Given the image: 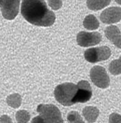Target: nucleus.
<instances>
[{"mask_svg":"<svg viewBox=\"0 0 121 123\" xmlns=\"http://www.w3.org/2000/svg\"><path fill=\"white\" fill-rule=\"evenodd\" d=\"M68 121L70 123H85L80 115L76 111H71L68 115Z\"/></svg>","mask_w":121,"mask_h":123,"instance_id":"f3484780","label":"nucleus"},{"mask_svg":"<svg viewBox=\"0 0 121 123\" xmlns=\"http://www.w3.org/2000/svg\"><path fill=\"white\" fill-rule=\"evenodd\" d=\"M49 6L54 10H58L62 6V0H48Z\"/></svg>","mask_w":121,"mask_h":123,"instance_id":"a211bd4d","label":"nucleus"},{"mask_svg":"<svg viewBox=\"0 0 121 123\" xmlns=\"http://www.w3.org/2000/svg\"><path fill=\"white\" fill-rule=\"evenodd\" d=\"M31 123H45L43 119L42 118L41 116H38L36 117H34L33 119H32Z\"/></svg>","mask_w":121,"mask_h":123,"instance_id":"412c9836","label":"nucleus"},{"mask_svg":"<svg viewBox=\"0 0 121 123\" xmlns=\"http://www.w3.org/2000/svg\"><path fill=\"white\" fill-rule=\"evenodd\" d=\"M102 41V35L98 32L81 31L77 35V43L82 47H89L99 44Z\"/></svg>","mask_w":121,"mask_h":123,"instance_id":"0eeeda50","label":"nucleus"},{"mask_svg":"<svg viewBox=\"0 0 121 123\" xmlns=\"http://www.w3.org/2000/svg\"><path fill=\"white\" fill-rule=\"evenodd\" d=\"M109 123H121V115L117 113H113L110 115Z\"/></svg>","mask_w":121,"mask_h":123,"instance_id":"6ab92c4d","label":"nucleus"},{"mask_svg":"<svg viewBox=\"0 0 121 123\" xmlns=\"http://www.w3.org/2000/svg\"><path fill=\"white\" fill-rule=\"evenodd\" d=\"M20 0H2L0 2V7L2 15L7 20L14 19L19 11Z\"/></svg>","mask_w":121,"mask_h":123,"instance_id":"423d86ee","label":"nucleus"},{"mask_svg":"<svg viewBox=\"0 0 121 123\" xmlns=\"http://www.w3.org/2000/svg\"><path fill=\"white\" fill-rule=\"evenodd\" d=\"M16 120L18 123H27L30 119V115L25 110H20L16 113Z\"/></svg>","mask_w":121,"mask_h":123,"instance_id":"dca6fc26","label":"nucleus"},{"mask_svg":"<svg viewBox=\"0 0 121 123\" xmlns=\"http://www.w3.org/2000/svg\"><path fill=\"white\" fill-rule=\"evenodd\" d=\"M111 0H87V5L91 10L98 11L108 6Z\"/></svg>","mask_w":121,"mask_h":123,"instance_id":"f8f14e48","label":"nucleus"},{"mask_svg":"<svg viewBox=\"0 0 121 123\" xmlns=\"http://www.w3.org/2000/svg\"><path fill=\"white\" fill-rule=\"evenodd\" d=\"M102 22L106 24H115L121 20V8L112 7L103 11L100 15Z\"/></svg>","mask_w":121,"mask_h":123,"instance_id":"1a4fd4ad","label":"nucleus"},{"mask_svg":"<svg viewBox=\"0 0 121 123\" xmlns=\"http://www.w3.org/2000/svg\"><path fill=\"white\" fill-rule=\"evenodd\" d=\"M115 2L117 3H118L119 4H121V0H115Z\"/></svg>","mask_w":121,"mask_h":123,"instance_id":"4be33fe9","label":"nucleus"},{"mask_svg":"<svg viewBox=\"0 0 121 123\" xmlns=\"http://www.w3.org/2000/svg\"><path fill=\"white\" fill-rule=\"evenodd\" d=\"M78 91L74 98V102L76 103H85L91 99L92 95L91 86L88 81L82 80L77 84Z\"/></svg>","mask_w":121,"mask_h":123,"instance_id":"6e6552de","label":"nucleus"},{"mask_svg":"<svg viewBox=\"0 0 121 123\" xmlns=\"http://www.w3.org/2000/svg\"><path fill=\"white\" fill-rule=\"evenodd\" d=\"M7 103L9 106L14 108L19 107L22 103V98L18 94H12L7 98Z\"/></svg>","mask_w":121,"mask_h":123,"instance_id":"2eb2a0df","label":"nucleus"},{"mask_svg":"<svg viewBox=\"0 0 121 123\" xmlns=\"http://www.w3.org/2000/svg\"><path fill=\"white\" fill-rule=\"evenodd\" d=\"M1 1H2V0H0V2H1Z\"/></svg>","mask_w":121,"mask_h":123,"instance_id":"5701e85b","label":"nucleus"},{"mask_svg":"<svg viewBox=\"0 0 121 123\" xmlns=\"http://www.w3.org/2000/svg\"><path fill=\"white\" fill-rule=\"evenodd\" d=\"M21 13L27 21L39 27L51 26L55 20V15L44 0H23Z\"/></svg>","mask_w":121,"mask_h":123,"instance_id":"f257e3e1","label":"nucleus"},{"mask_svg":"<svg viewBox=\"0 0 121 123\" xmlns=\"http://www.w3.org/2000/svg\"><path fill=\"white\" fill-rule=\"evenodd\" d=\"M84 27L89 30L97 29L100 26L98 20L93 15H89L85 17L83 22Z\"/></svg>","mask_w":121,"mask_h":123,"instance_id":"ddd939ff","label":"nucleus"},{"mask_svg":"<svg viewBox=\"0 0 121 123\" xmlns=\"http://www.w3.org/2000/svg\"><path fill=\"white\" fill-rule=\"evenodd\" d=\"M37 111L45 123H63L61 112L56 106L52 104H41Z\"/></svg>","mask_w":121,"mask_h":123,"instance_id":"7ed1b4c3","label":"nucleus"},{"mask_svg":"<svg viewBox=\"0 0 121 123\" xmlns=\"http://www.w3.org/2000/svg\"><path fill=\"white\" fill-rule=\"evenodd\" d=\"M106 38L116 47L121 49V33L119 29L115 25L108 27L104 31Z\"/></svg>","mask_w":121,"mask_h":123,"instance_id":"9d476101","label":"nucleus"},{"mask_svg":"<svg viewBox=\"0 0 121 123\" xmlns=\"http://www.w3.org/2000/svg\"><path fill=\"white\" fill-rule=\"evenodd\" d=\"M90 75L93 84L100 88L106 89L109 86V77L108 75L106 70L102 67H93L91 69Z\"/></svg>","mask_w":121,"mask_h":123,"instance_id":"39448f33","label":"nucleus"},{"mask_svg":"<svg viewBox=\"0 0 121 123\" xmlns=\"http://www.w3.org/2000/svg\"><path fill=\"white\" fill-rule=\"evenodd\" d=\"M111 55V49L106 46L92 48L86 50L84 52L85 60L91 63H97L104 61L110 57Z\"/></svg>","mask_w":121,"mask_h":123,"instance_id":"20e7f679","label":"nucleus"},{"mask_svg":"<svg viewBox=\"0 0 121 123\" xmlns=\"http://www.w3.org/2000/svg\"><path fill=\"white\" fill-rule=\"evenodd\" d=\"M0 123H12L11 117L7 115H3L0 117Z\"/></svg>","mask_w":121,"mask_h":123,"instance_id":"aec40b11","label":"nucleus"},{"mask_svg":"<svg viewBox=\"0 0 121 123\" xmlns=\"http://www.w3.org/2000/svg\"><path fill=\"white\" fill-rule=\"evenodd\" d=\"M78 91V86L71 83H66L57 86L54 91L55 99L63 106L74 104V100Z\"/></svg>","mask_w":121,"mask_h":123,"instance_id":"f03ea898","label":"nucleus"},{"mask_svg":"<svg viewBox=\"0 0 121 123\" xmlns=\"http://www.w3.org/2000/svg\"><path fill=\"white\" fill-rule=\"evenodd\" d=\"M110 73L114 75L121 74V55L117 60H114L111 62L109 67Z\"/></svg>","mask_w":121,"mask_h":123,"instance_id":"4468645a","label":"nucleus"},{"mask_svg":"<svg viewBox=\"0 0 121 123\" xmlns=\"http://www.w3.org/2000/svg\"><path fill=\"white\" fill-rule=\"evenodd\" d=\"M82 113L87 121L92 123L96 121L99 115V110L95 106H86L84 108Z\"/></svg>","mask_w":121,"mask_h":123,"instance_id":"9b49d317","label":"nucleus"}]
</instances>
